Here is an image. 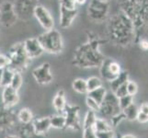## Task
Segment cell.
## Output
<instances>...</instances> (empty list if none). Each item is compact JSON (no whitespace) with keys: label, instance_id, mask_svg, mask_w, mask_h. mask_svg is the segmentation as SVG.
<instances>
[{"label":"cell","instance_id":"6da1fadb","mask_svg":"<svg viewBox=\"0 0 148 138\" xmlns=\"http://www.w3.org/2000/svg\"><path fill=\"white\" fill-rule=\"evenodd\" d=\"M99 42L91 41L82 45L76 51L74 64L79 67H100L104 62V57L98 51Z\"/></svg>","mask_w":148,"mask_h":138},{"label":"cell","instance_id":"7a4b0ae2","mask_svg":"<svg viewBox=\"0 0 148 138\" xmlns=\"http://www.w3.org/2000/svg\"><path fill=\"white\" fill-rule=\"evenodd\" d=\"M110 32L118 43H128L132 34V23L124 15L114 17L110 20Z\"/></svg>","mask_w":148,"mask_h":138},{"label":"cell","instance_id":"3957f363","mask_svg":"<svg viewBox=\"0 0 148 138\" xmlns=\"http://www.w3.org/2000/svg\"><path fill=\"white\" fill-rule=\"evenodd\" d=\"M38 40L42 44L44 52L48 54H57L63 51L64 44L62 35L57 30L52 29L46 30L44 33L40 35Z\"/></svg>","mask_w":148,"mask_h":138},{"label":"cell","instance_id":"277c9868","mask_svg":"<svg viewBox=\"0 0 148 138\" xmlns=\"http://www.w3.org/2000/svg\"><path fill=\"white\" fill-rule=\"evenodd\" d=\"M8 57L10 59L8 67L15 72H20V71L25 70L32 60L24 49L23 43L14 44L9 50Z\"/></svg>","mask_w":148,"mask_h":138},{"label":"cell","instance_id":"5b68a950","mask_svg":"<svg viewBox=\"0 0 148 138\" xmlns=\"http://www.w3.org/2000/svg\"><path fill=\"white\" fill-rule=\"evenodd\" d=\"M99 112L103 117L110 119L121 112L119 105V98L111 90L107 92L104 100L100 104Z\"/></svg>","mask_w":148,"mask_h":138},{"label":"cell","instance_id":"8992f818","mask_svg":"<svg viewBox=\"0 0 148 138\" xmlns=\"http://www.w3.org/2000/svg\"><path fill=\"white\" fill-rule=\"evenodd\" d=\"M79 110L80 108L78 106H73L66 103L63 113L66 119L65 129H72L75 131L81 130V122L78 115Z\"/></svg>","mask_w":148,"mask_h":138},{"label":"cell","instance_id":"52a82bcc","mask_svg":"<svg viewBox=\"0 0 148 138\" xmlns=\"http://www.w3.org/2000/svg\"><path fill=\"white\" fill-rule=\"evenodd\" d=\"M109 2L101 0H91L88 5V15L91 19L95 20H103L108 13Z\"/></svg>","mask_w":148,"mask_h":138},{"label":"cell","instance_id":"ba28073f","mask_svg":"<svg viewBox=\"0 0 148 138\" xmlns=\"http://www.w3.org/2000/svg\"><path fill=\"white\" fill-rule=\"evenodd\" d=\"M33 13L35 18L38 20V22L45 30H50L53 29V18L52 17V15L50 14L46 8H44L43 6H36L34 8Z\"/></svg>","mask_w":148,"mask_h":138},{"label":"cell","instance_id":"9c48e42d","mask_svg":"<svg viewBox=\"0 0 148 138\" xmlns=\"http://www.w3.org/2000/svg\"><path fill=\"white\" fill-rule=\"evenodd\" d=\"M99 68L101 76L110 82L116 78L121 72L120 65L111 60H104L103 64L101 65Z\"/></svg>","mask_w":148,"mask_h":138},{"label":"cell","instance_id":"30bf717a","mask_svg":"<svg viewBox=\"0 0 148 138\" xmlns=\"http://www.w3.org/2000/svg\"><path fill=\"white\" fill-rule=\"evenodd\" d=\"M17 16L14 11L12 4L4 2L0 6V23L5 27H10L16 22Z\"/></svg>","mask_w":148,"mask_h":138},{"label":"cell","instance_id":"8fae6325","mask_svg":"<svg viewBox=\"0 0 148 138\" xmlns=\"http://www.w3.org/2000/svg\"><path fill=\"white\" fill-rule=\"evenodd\" d=\"M32 76L40 85H47L53 81V75L51 73V65L44 63L32 71Z\"/></svg>","mask_w":148,"mask_h":138},{"label":"cell","instance_id":"7c38bea8","mask_svg":"<svg viewBox=\"0 0 148 138\" xmlns=\"http://www.w3.org/2000/svg\"><path fill=\"white\" fill-rule=\"evenodd\" d=\"M16 124V115L11 111V108L0 106V130L8 131L12 129Z\"/></svg>","mask_w":148,"mask_h":138},{"label":"cell","instance_id":"4fadbf2b","mask_svg":"<svg viewBox=\"0 0 148 138\" xmlns=\"http://www.w3.org/2000/svg\"><path fill=\"white\" fill-rule=\"evenodd\" d=\"M24 49L30 59H35L44 53L42 44L39 42L38 38H29L23 43Z\"/></svg>","mask_w":148,"mask_h":138},{"label":"cell","instance_id":"5bb4252c","mask_svg":"<svg viewBox=\"0 0 148 138\" xmlns=\"http://www.w3.org/2000/svg\"><path fill=\"white\" fill-rule=\"evenodd\" d=\"M19 101L18 90L13 89L11 86H7L2 91V104L8 108H12Z\"/></svg>","mask_w":148,"mask_h":138},{"label":"cell","instance_id":"9a60e30c","mask_svg":"<svg viewBox=\"0 0 148 138\" xmlns=\"http://www.w3.org/2000/svg\"><path fill=\"white\" fill-rule=\"evenodd\" d=\"M78 13L77 8H67L60 6V26L65 29L71 26Z\"/></svg>","mask_w":148,"mask_h":138},{"label":"cell","instance_id":"2e32d148","mask_svg":"<svg viewBox=\"0 0 148 138\" xmlns=\"http://www.w3.org/2000/svg\"><path fill=\"white\" fill-rule=\"evenodd\" d=\"M32 125L36 134L40 135H45L49 129L52 127L50 117H42V118L40 119H34L32 121Z\"/></svg>","mask_w":148,"mask_h":138},{"label":"cell","instance_id":"e0dca14e","mask_svg":"<svg viewBox=\"0 0 148 138\" xmlns=\"http://www.w3.org/2000/svg\"><path fill=\"white\" fill-rule=\"evenodd\" d=\"M18 136L19 138H47L46 135H40L36 134L32 122L26 124H21L18 128Z\"/></svg>","mask_w":148,"mask_h":138},{"label":"cell","instance_id":"ac0fdd59","mask_svg":"<svg viewBox=\"0 0 148 138\" xmlns=\"http://www.w3.org/2000/svg\"><path fill=\"white\" fill-rule=\"evenodd\" d=\"M53 105L54 109L59 112V114H63L64 108L66 106V102L64 99V91L63 89H60L57 94L55 95L53 100Z\"/></svg>","mask_w":148,"mask_h":138},{"label":"cell","instance_id":"d6986e66","mask_svg":"<svg viewBox=\"0 0 148 138\" xmlns=\"http://www.w3.org/2000/svg\"><path fill=\"white\" fill-rule=\"evenodd\" d=\"M129 81V74L127 71H121V74L117 76L116 78H114L112 81H110V89L111 91L114 92L118 89L121 85H123L124 83L128 82Z\"/></svg>","mask_w":148,"mask_h":138},{"label":"cell","instance_id":"ffe728a7","mask_svg":"<svg viewBox=\"0 0 148 138\" xmlns=\"http://www.w3.org/2000/svg\"><path fill=\"white\" fill-rule=\"evenodd\" d=\"M17 118L20 122V124H30V122H32V121L34 120L32 111L28 108H23L20 110L18 111V113L17 114Z\"/></svg>","mask_w":148,"mask_h":138},{"label":"cell","instance_id":"44dd1931","mask_svg":"<svg viewBox=\"0 0 148 138\" xmlns=\"http://www.w3.org/2000/svg\"><path fill=\"white\" fill-rule=\"evenodd\" d=\"M51 125L55 129H65L66 119L64 114H57L50 117Z\"/></svg>","mask_w":148,"mask_h":138},{"label":"cell","instance_id":"7402d4cb","mask_svg":"<svg viewBox=\"0 0 148 138\" xmlns=\"http://www.w3.org/2000/svg\"><path fill=\"white\" fill-rule=\"evenodd\" d=\"M72 88L73 89L77 92L79 94H86L88 93V84H86V80L83 78H76L73 81L72 84Z\"/></svg>","mask_w":148,"mask_h":138},{"label":"cell","instance_id":"603a6c76","mask_svg":"<svg viewBox=\"0 0 148 138\" xmlns=\"http://www.w3.org/2000/svg\"><path fill=\"white\" fill-rule=\"evenodd\" d=\"M106 94H107V90L103 88V87H100V88L97 89L89 91L88 93V97H90V98L95 100L99 104H101L102 101H103L105 99Z\"/></svg>","mask_w":148,"mask_h":138},{"label":"cell","instance_id":"cb8c5ba5","mask_svg":"<svg viewBox=\"0 0 148 138\" xmlns=\"http://www.w3.org/2000/svg\"><path fill=\"white\" fill-rule=\"evenodd\" d=\"M122 112L124 113L126 120L134 121L137 119V115L139 113V109L137 108V106L134 103H132V105H130L129 107H127L126 109L122 111Z\"/></svg>","mask_w":148,"mask_h":138},{"label":"cell","instance_id":"d4e9b609","mask_svg":"<svg viewBox=\"0 0 148 138\" xmlns=\"http://www.w3.org/2000/svg\"><path fill=\"white\" fill-rule=\"evenodd\" d=\"M97 119H98V117H97V115H96V111L89 110L88 112H86V117H85L84 124H83V129L94 127Z\"/></svg>","mask_w":148,"mask_h":138},{"label":"cell","instance_id":"484cf974","mask_svg":"<svg viewBox=\"0 0 148 138\" xmlns=\"http://www.w3.org/2000/svg\"><path fill=\"white\" fill-rule=\"evenodd\" d=\"M15 74V71L10 69L9 67L5 68L3 71V76H2V80H1V87L5 88L7 86H10L11 81L13 79V76Z\"/></svg>","mask_w":148,"mask_h":138},{"label":"cell","instance_id":"4316f807","mask_svg":"<svg viewBox=\"0 0 148 138\" xmlns=\"http://www.w3.org/2000/svg\"><path fill=\"white\" fill-rule=\"evenodd\" d=\"M94 129L96 132H104V131H110L112 130V125L110 122H108L104 119L98 118L95 122Z\"/></svg>","mask_w":148,"mask_h":138},{"label":"cell","instance_id":"83f0119b","mask_svg":"<svg viewBox=\"0 0 148 138\" xmlns=\"http://www.w3.org/2000/svg\"><path fill=\"white\" fill-rule=\"evenodd\" d=\"M86 84H88V92L92 91L94 89H97L102 87V81L97 76H91V78L86 79Z\"/></svg>","mask_w":148,"mask_h":138},{"label":"cell","instance_id":"f1b7e54d","mask_svg":"<svg viewBox=\"0 0 148 138\" xmlns=\"http://www.w3.org/2000/svg\"><path fill=\"white\" fill-rule=\"evenodd\" d=\"M132 103H134V97L129 94L121 97V98H119V105H120V108H121V111L124 109H126L127 107L132 105Z\"/></svg>","mask_w":148,"mask_h":138},{"label":"cell","instance_id":"f546056e","mask_svg":"<svg viewBox=\"0 0 148 138\" xmlns=\"http://www.w3.org/2000/svg\"><path fill=\"white\" fill-rule=\"evenodd\" d=\"M22 83H23L22 75L20 74V72H15L13 79L11 81V84H10V86H11L13 89L18 90L20 89V87L22 86Z\"/></svg>","mask_w":148,"mask_h":138},{"label":"cell","instance_id":"4dcf8cb0","mask_svg":"<svg viewBox=\"0 0 148 138\" xmlns=\"http://www.w3.org/2000/svg\"><path fill=\"white\" fill-rule=\"evenodd\" d=\"M86 106H88V108H89V110L94 111H96V112L99 111L100 104H99L98 102H97L95 100H93L92 98H90V97H86Z\"/></svg>","mask_w":148,"mask_h":138},{"label":"cell","instance_id":"1f68e13d","mask_svg":"<svg viewBox=\"0 0 148 138\" xmlns=\"http://www.w3.org/2000/svg\"><path fill=\"white\" fill-rule=\"evenodd\" d=\"M137 91H138V86H137V84L134 81L129 80L127 82V92H128V94L134 97L137 93Z\"/></svg>","mask_w":148,"mask_h":138},{"label":"cell","instance_id":"d6a6232c","mask_svg":"<svg viewBox=\"0 0 148 138\" xmlns=\"http://www.w3.org/2000/svg\"><path fill=\"white\" fill-rule=\"evenodd\" d=\"M124 119H126V117H125L123 112L121 111V112H120L119 114H117V115H115L113 117H111L110 120V124H111L112 126H117L119 122H121L122 120H124Z\"/></svg>","mask_w":148,"mask_h":138},{"label":"cell","instance_id":"836d02e7","mask_svg":"<svg viewBox=\"0 0 148 138\" xmlns=\"http://www.w3.org/2000/svg\"><path fill=\"white\" fill-rule=\"evenodd\" d=\"M83 138H98L94 127L83 129Z\"/></svg>","mask_w":148,"mask_h":138},{"label":"cell","instance_id":"e575fe53","mask_svg":"<svg viewBox=\"0 0 148 138\" xmlns=\"http://www.w3.org/2000/svg\"><path fill=\"white\" fill-rule=\"evenodd\" d=\"M10 64V59L8 55L5 54H0V68L5 69L9 66Z\"/></svg>","mask_w":148,"mask_h":138},{"label":"cell","instance_id":"d590c367","mask_svg":"<svg viewBox=\"0 0 148 138\" xmlns=\"http://www.w3.org/2000/svg\"><path fill=\"white\" fill-rule=\"evenodd\" d=\"M114 93L117 97H118V98H121V97L128 95V92H127V82L124 83L123 85H121L120 88L114 92Z\"/></svg>","mask_w":148,"mask_h":138},{"label":"cell","instance_id":"8d00e7d4","mask_svg":"<svg viewBox=\"0 0 148 138\" xmlns=\"http://www.w3.org/2000/svg\"><path fill=\"white\" fill-rule=\"evenodd\" d=\"M98 138H115V134L112 130L104 132H96Z\"/></svg>","mask_w":148,"mask_h":138},{"label":"cell","instance_id":"74e56055","mask_svg":"<svg viewBox=\"0 0 148 138\" xmlns=\"http://www.w3.org/2000/svg\"><path fill=\"white\" fill-rule=\"evenodd\" d=\"M61 1V6L67 8H76V3L75 0H60Z\"/></svg>","mask_w":148,"mask_h":138},{"label":"cell","instance_id":"f35d334b","mask_svg":"<svg viewBox=\"0 0 148 138\" xmlns=\"http://www.w3.org/2000/svg\"><path fill=\"white\" fill-rule=\"evenodd\" d=\"M137 121H138L140 124H145L148 122V114H145L144 112H142L139 111V113L137 115Z\"/></svg>","mask_w":148,"mask_h":138},{"label":"cell","instance_id":"ab89813d","mask_svg":"<svg viewBox=\"0 0 148 138\" xmlns=\"http://www.w3.org/2000/svg\"><path fill=\"white\" fill-rule=\"evenodd\" d=\"M140 47L143 50H148V41L142 40L141 42H140Z\"/></svg>","mask_w":148,"mask_h":138},{"label":"cell","instance_id":"60d3db41","mask_svg":"<svg viewBox=\"0 0 148 138\" xmlns=\"http://www.w3.org/2000/svg\"><path fill=\"white\" fill-rule=\"evenodd\" d=\"M139 111H142V112H144V113H145V114H148V104L147 103L142 104Z\"/></svg>","mask_w":148,"mask_h":138},{"label":"cell","instance_id":"b9f144b4","mask_svg":"<svg viewBox=\"0 0 148 138\" xmlns=\"http://www.w3.org/2000/svg\"><path fill=\"white\" fill-rule=\"evenodd\" d=\"M121 138H137L135 135H122Z\"/></svg>","mask_w":148,"mask_h":138},{"label":"cell","instance_id":"7bdbcfd3","mask_svg":"<svg viewBox=\"0 0 148 138\" xmlns=\"http://www.w3.org/2000/svg\"><path fill=\"white\" fill-rule=\"evenodd\" d=\"M86 2V0H75V3L77 5H84Z\"/></svg>","mask_w":148,"mask_h":138},{"label":"cell","instance_id":"ee69618b","mask_svg":"<svg viewBox=\"0 0 148 138\" xmlns=\"http://www.w3.org/2000/svg\"><path fill=\"white\" fill-rule=\"evenodd\" d=\"M5 138H19V136L18 135H8Z\"/></svg>","mask_w":148,"mask_h":138},{"label":"cell","instance_id":"f6af8a7d","mask_svg":"<svg viewBox=\"0 0 148 138\" xmlns=\"http://www.w3.org/2000/svg\"><path fill=\"white\" fill-rule=\"evenodd\" d=\"M101 1H104V2H109L110 0H101Z\"/></svg>","mask_w":148,"mask_h":138},{"label":"cell","instance_id":"bcb514c9","mask_svg":"<svg viewBox=\"0 0 148 138\" xmlns=\"http://www.w3.org/2000/svg\"><path fill=\"white\" fill-rule=\"evenodd\" d=\"M1 88H2V87H1V86H0V89H1Z\"/></svg>","mask_w":148,"mask_h":138}]
</instances>
